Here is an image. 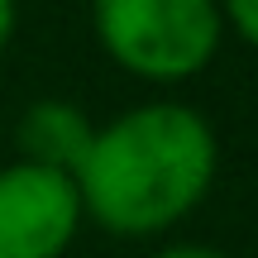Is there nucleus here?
<instances>
[{"label":"nucleus","instance_id":"7","mask_svg":"<svg viewBox=\"0 0 258 258\" xmlns=\"http://www.w3.org/2000/svg\"><path fill=\"white\" fill-rule=\"evenodd\" d=\"M163 258H225V253H211V249H167Z\"/></svg>","mask_w":258,"mask_h":258},{"label":"nucleus","instance_id":"2","mask_svg":"<svg viewBox=\"0 0 258 258\" xmlns=\"http://www.w3.org/2000/svg\"><path fill=\"white\" fill-rule=\"evenodd\" d=\"M96 29L139 77H186L211 62L220 15L211 0H96Z\"/></svg>","mask_w":258,"mask_h":258},{"label":"nucleus","instance_id":"4","mask_svg":"<svg viewBox=\"0 0 258 258\" xmlns=\"http://www.w3.org/2000/svg\"><path fill=\"white\" fill-rule=\"evenodd\" d=\"M24 148L34 153L38 167H53V172H62V163L82 167L86 148H91V129H86V120L72 105L43 101V105H34L29 120H24Z\"/></svg>","mask_w":258,"mask_h":258},{"label":"nucleus","instance_id":"1","mask_svg":"<svg viewBox=\"0 0 258 258\" xmlns=\"http://www.w3.org/2000/svg\"><path fill=\"white\" fill-rule=\"evenodd\" d=\"M215 172L211 124L186 105H144L91 134L77 196L120 234H148L186 215Z\"/></svg>","mask_w":258,"mask_h":258},{"label":"nucleus","instance_id":"5","mask_svg":"<svg viewBox=\"0 0 258 258\" xmlns=\"http://www.w3.org/2000/svg\"><path fill=\"white\" fill-rule=\"evenodd\" d=\"M225 10H230V19L239 24V34L258 48V0H225Z\"/></svg>","mask_w":258,"mask_h":258},{"label":"nucleus","instance_id":"6","mask_svg":"<svg viewBox=\"0 0 258 258\" xmlns=\"http://www.w3.org/2000/svg\"><path fill=\"white\" fill-rule=\"evenodd\" d=\"M10 29H15V0H0V48H5Z\"/></svg>","mask_w":258,"mask_h":258},{"label":"nucleus","instance_id":"3","mask_svg":"<svg viewBox=\"0 0 258 258\" xmlns=\"http://www.w3.org/2000/svg\"><path fill=\"white\" fill-rule=\"evenodd\" d=\"M82 215L67 172L19 163L0 172V258H57Z\"/></svg>","mask_w":258,"mask_h":258}]
</instances>
